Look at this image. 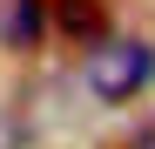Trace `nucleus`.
Here are the masks:
<instances>
[{"instance_id": "nucleus-1", "label": "nucleus", "mask_w": 155, "mask_h": 149, "mask_svg": "<svg viewBox=\"0 0 155 149\" xmlns=\"http://www.w3.org/2000/svg\"><path fill=\"white\" fill-rule=\"evenodd\" d=\"M155 81V47L148 41H101L88 54V88L101 102H128Z\"/></svg>"}, {"instance_id": "nucleus-2", "label": "nucleus", "mask_w": 155, "mask_h": 149, "mask_svg": "<svg viewBox=\"0 0 155 149\" xmlns=\"http://www.w3.org/2000/svg\"><path fill=\"white\" fill-rule=\"evenodd\" d=\"M61 34L68 41H81V47H101L108 41V7H101V0H61Z\"/></svg>"}, {"instance_id": "nucleus-3", "label": "nucleus", "mask_w": 155, "mask_h": 149, "mask_svg": "<svg viewBox=\"0 0 155 149\" xmlns=\"http://www.w3.org/2000/svg\"><path fill=\"white\" fill-rule=\"evenodd\" d=\"M41 27H47L41 0H14V7H7V41H14V47H34V41H41Z\"/></svg>"}, {"instance_id": "nucleus-4", "label": "nucleus", "mask_w": 155, "mask_h": 149, "mask_svg": "<svg viewBox=\"0 0 155 149\" xmlns=\"http://www.w3.org/2000/svg\"><path fill=\"white\" fill-rule=\"evenodd\" d=\"M128 149H155V115L142 122V129H135V136H128Z\"/></svg>"}]
</instances>
